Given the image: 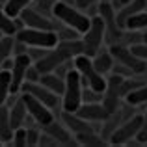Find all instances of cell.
Returning <instances> with one entry per match:
<instances>
[{
    "instance_id": "cell-36",
    "label": "cell",
    "mask_w": 147,
    "mask_h": 147,
    "mask_svg": "<svg viewBox=\"0 0 147 147\" xmlns=\"http://www.w3.org/2000/svg\"><path fill=\"white\" fill-rule=\"evenodd\" d=\"M11 67H13V60H11V58L4 60V63L0 65V69H7V71H11Z\"/></svg>"
},
{
    "instance_id": "cell-8",
    "label": "cell",
    "mask_w": 147,
    "mask_h": 147,
    "mask_svg": "<svg viewBox=\"0 0 147 147\" xmlns=\"http://www.w3.org/2000/svg\"><path fill=\"white\" fill-rule=\"evenodd\" d=\"M108 50L112 52V56H114L115 61H119V63L130 67L136 75H142V73L145 71L147 61L142 60V58H138L136 54L130 50L129 45H125V43H114V45H110V49H108Z\"/></svg>"
},
{
    "instance_id": "cell-20",
    "label": "cell",
    "mask_w": 147,
    "mask_h": 147,
    "mask_svg": "<svg viewBox=\"0 0 147 147\" xmlns=\"http://www.w3.org/2000/svg\"><path fill=\"white\" fill-rule=\"evenodd\" d=\"M39 82L43 84V86H47L50 91H54V93H58L61 97L65 91V78L60 75H52V73H43L39 78Z\"/></svg>"
},
{
    "instance_id": "cell-3",
    "label": "cell",
    "mask_w": 147,
    "mask_h": 147,
    "mask_svg": "<svg viewBox=\"0 0 147 147\" xmlns=\"http://www.w3.org/2000/svg\"><path fill=\"white\" fill-rule=\"evenodd\" d=\"M73 63H75V69L82 75L84 86H90V88H93V90L104 93L106 84H108L106 76L100 75L97 71V67H95V63H93V58L88 56V54H78V56L73 60Z\"/></svg>"
},
{
    "instance_id": "cell-9",
    "label": "cell",
    "mask_w": 147,
    "mask_h": 147,
    "mask_svg": "<svg viewBox=\"0 0 147 147\" xmlns=\"http://www.w3.org/2000/svg\"><path fill=\"white\" fill-rule=\"evenodd\" d=\"M21 97H22V100H24V104H26L28 114L32 115V119L37 123V125L45 127V125H49V123L54 121V114L50 112V108L45 102H41L39 99H36L34 95L26 93V91H22Z\"/></svg>"
},
{
    "instance_id": "cell-17",
    "label": "cell",
    "mask_w": 147,
    "mask_h": 147,
    "mask_svg": "<svg viewBox=\"0 0 147 147\" xmlns=\"http://www.w3.org/2000/svg\"><path fill=\"white\" fill-rule=\"evenodd\" d=\"M61 121H63L65 127H67L69 130H73L75 134L90 132V130H93V127H91L84 117H80L76 112H63V114H61Z\"/></svg>"
},
{
    "instance_id": "cell-22",
    "label": "cell",
    "mask_w": 147,
    "mask_h": 147,
    "mask_svg": "<svg viewBox=\"0 0 147 147\" xmlns=\"http://www.w3.org/2000/svg\"><path fill=\"white\" fill-rule=\"evenodd\" d=\"M78 145H86V147H100V145H106L108 142L104 140V136L97 134L95 130H90V132H80L75 134Z\"/></svg>"
},
{
    "instance_id": "cell-21",
    "label": "cell",
    "mask_w": 147,
    "mask_h": 147,
    "mask_svg": "<svg viewBox=\"0 0 147 147\" xmlns=\"http://www.w3.org/2000/svg\"><path fill=\"white\" fill-rule=\"evenodd\" d=\"M13 138V127L9 121V108L0 106V140L2 142H11Z\"/></svg>"
},
{
    "instance_id": "cell-1",
    "label": "cell",
    "mask_w": 147,
    "mask_h": 147,
    "mask_svg": "<svg viewBox=\"0 0 147 147\" xmlns=\"http://www.w3.org/2000/svg\"><path fill=\"white\" fill-rule=\"evenodd\" d=\"M52 15L60 22L75 28L76 32H80V34H86L88 28H90V24H91V17H88V15L82 13L78 7H75L73 4L63 2V0H58V2L54 4Z\"/></svg>"
},
{
    "instance_id": "cell-38",
    "label": "cell",
    "mask_w": 147,
    "mask_h": 147,
    "mask_svg": "<svg viewBox=\"0 0 147 147\" xmlns=\"http://www.w3.org/2000/svg\"><path fill=\"white\" fill-rule=\"evenodd\" d=\"M144 41L147 43V30H144Z\"/></svg>"
},
{
    "instance_id": "cell-23",
    "label": "cell",
    "mask_w": 147,
    "mask_h": 147,
    "mask_svg": "<svg viewBox=\"0 0 147 147\" xmlns=\"http://www.w3.org/2000/svg\"><path fill=\"white\" fill-rule=\"evenodd\" d=\"M93 63L95 67H97V71L100 75H106V73H112V69H114V56H112V52L108 50V52H97L93 56Z\"/></svg>"
},
{
    "instance_id": "cell-37",
    "label": "cell",
    "mask_w": 147,
    "mask_h": 147,
    "mask_svg": "<svg viewBox=\"0 0 147 147\" xmlns=\"http://www.w3.org/2000/svg\"><path fill=\"white\" fill-rule=\"evenodd\" d=\"M127 2H130V0H114V6H123Z\"/></svg>"
},
{
    "instance_id": "cell-34",
    "label": "cell",
    "mask_w": 147,
    "mask_h": 147,
    "mask_svg": "<svg viewBox=\"0 0 147 147\" xmlns=\"http://www.w3.org/2000/svg\"><path fill=\"white\" fill-rule=\"evenodd\" d=\"M136 138L145 145V142H147V112H145V115H144V123H142V129H140V132H138Z\"/></svg>"
},
{
    "instance_id": "cell-19",
    "label": "cell",
    "mask_w": 147,
    "mask_h": 147,
    "mask_svg": "<svg viewBox=\"0 0 147 147\" xmlns=\"http://www.w3.org/2000/svg\"><path fill=\"white\" fill-rule=\"evenodd\" d=\"M26 112L28 110H26V104H24V100H22V97H19L9 106V121H11L13 130L19 129V127H22V123H24V119H26Z\"/></svg>"
},
{
    "instance_id": "cell-31",
    "label": "cell",
    "mask_w": 147,
    "mask_h": 147,
    "mask_svg": "<svg viewBox=\"0 0 147 147\" xmlns=\"http://www.w3.org/2000/svg\"><path fill=\"white\" fill-rule=\"evenodd\" d=\"M11 145H15V147H26V145H28V140H26V129L19 127V129L13 130Z\"/></svg>"
},
{
    "instance_id": "cell-10",
    "label": "cell",
    "mask_w": 147,
    "mask_h": 147,
    "mask_svg": "<svg viewBox=\"0 0 147 147\" xmlns=\"http://www.w3.org/2000/svg\"><path fill=\"white\" fill-rule=\"evenodd\" d=\"M34 63V60L30 58L28 52L17 54L13 58V67H11V93H19L26 80V71Z\"/></svg>"
},
{
    "instance_id": "cell-12",
    "label": "cell",
    "mask_w": 147,
    "mask_h": 147,
    "mask_svg": "<svg viewBox=\"0 0 147 147\" xmlns=\"http://www.w3.org/2000/svg\"><path fill=\"white\" fill-rule=\"evenodd\" d=\"M21 21H22V24L30 26V28H39V30H56L54 22L50 21V19H49L45 13H41V11H36V9H30V7L22 9V13H21Z\"/></svg>"
},
{
    "instance_id": "cell-30",
    "label": "cell",
    "mask_w": 147,
    "mask_h": 147,
    "mask_svg": "<svg viewBox=\"0 0 147 147\" xmlns=\"http://www.w3.org/2000/svg\"><path fill=\"white\" fill-rule=\"evenodd\" d=\"M102 97L104 93L102 91H97L90 86H84V91H82V102H102Z\"/></svg>"
},
{
    "instance_id": "cell-18",
    "label": "cell",
    "mask_w": 147,
    "mask_h": 147,
    "mask_svg": "<svg viewBox=\"0 0 147 147\" xmlns=\"http://www.w3.org/2000/svg\"><path fill=\"white\" fill-rule=\"evenodd\" d=\"M56 49L65 58V61H71L78 54H84V43L80 39H61V41H58Z\"/></svg>"
},
{
    "instance_id": "cell-14",
    "label": "cell",
    "mask_w": 147,
    "mask_h": 147,
    "mask_svg": "<svg viewBox=\"0 0 147 147\" xmlns=\"http://www.w3.org/2000/svg\"><path fill=\"white\" fill-rule=\"evenodd\" d=\"M45 132H49L50 136L54 138V140L58 142V145H78V142H76L75 136H71V132H69V129L65 127V123H49V125L43 127Z\"/></svg>"
},
{
    "instance_id": "cell-27",
    "label": "cell",
    "mask_w": 147,
    "mask_h": 147,
    "mask_svg": "<svg viewBox=\"0 0 147 147\" xmlns=\"http://www.w3.org/2000/svg\"><path fill=\"white\" fill-rule=\"evenodd\" d=\"M17 30L19 28H17V22L13 21V17H9L6 11L0 9V32L4 36H15Z\"/></svg>"
},
{
    "instance_id": "cell-15",
    "label": "cell",
    "mask_w": 147,
    "mask_h": 147,
    "mask_svg": "<svg viewBox=\"0 0 147 147\" xmlns=\"http://www.w3.org/2000/svg\"><path fill=\"white\" fill-rule=\"evenodd\" d=\"M34 63H36L37 69H39V73L43 75V73H52V71H56L60 65L69 63V61H65V58L60 54V50H58V49H54V50L50 49L43 58H39V60L34 61Z\"/></svg>"
},
{
    "instance_id": "cell-29",
    "label": "cell",
    "mask_w": 147,
    "mask_h": 147,
    "mask_svg": "<svg viewBox=\"0 0 147 147\" xmlns=\"http://www.w3.org/2000/svg\"><path fill=\"white\" fill-rule=\"evenodd\" d=\"M15 36H2L0 37V65L4 63V60L11 56L13 52V47H15Z\"/></svg>"
},
{
    "instance_id": "cell-25",
    "label": "cell",
    "mask_w": 147,
    "mask_h": 147,
    "mask_svg": "<svg viewBox=\"0 0 147 147\" xmlns=\"http://www.w3.org/2000/svg\"><path fill=\"white\" fill-rule=\"evenodd\" d=\"M9 93H11V71L0 69V106L6 104Z\"/></svg>"
},
{
    "instance_id": "cell-35",
    "label": "cell",
    "mask_w": 147,
    "mask_h": 147,
    "mask_svg": "<svg viewBox=\"0 0 147 147\" xmlns=\"http://www.w3.org/2000/svg\"><path fill=\"white\" fill-rule=\"evenodd\" d=\"M99 2L100 0H75L78 9H90L91 6H95V4H99Z\"/></svg>"
},
{
    "instance_id": "cell-28",
    "label": "cell",
    "mask_w": 147,
    "mask_h": 147,
    "mask_svg": "<svg viewBox=\"0 0 147 147\" xmlns=\"http://www.w3.org/2000/svg\"><path fill=\"white\" fill-rule=\"evenodd\" d=\"M125 30H147V9L132 15V17L127 21Z\"/></svg>"
},
{
    "instance_id": "cell-32",
    "label": "cell",
    "mask_w": 147,
    "mask_h": 147,
    "mask_svg": "<svg viewBox=\"0 0 147 147\" xmlns=\"http://www.w3.org/2000/svg\"><path fill=\"white\" fill-rule=\"evenodd\" d=\"M130 50H132V52L136 54L138 58H142V60L147 61V43H145V41L136 43V45H130Z\"/></svg>"
},
{
    "instance_id": "cell-6",
    "label": "cell",
    "mask_w": 147,
    "mask_h": 147,
    "mask_svg": "<svg viewBox=\"0 0 147 147\" xmlns=\"http://www.w3.org/2000/svg\"><path fill=\"white\" fill-rule=\"evenodd\" d=\"M97 13L102 17L104 26H106V43H108V45L121 43V39H123V28L117 24L114 2L100 0V2L97 4Z\"/></svg>"
},
{
    "instance_id": "cell-16",
    "label": "cell",
    "mask_w": 147,
    "mask_h": 147,
    "mask_svg": "<svg viewBox=\"0 0 147 147\" xmlns=\"http://www.w3.org/2000/svg\"><path fill=\"white\" fill-rule=\"evenodd\" d=\"M147 7V0H130V2H127V4H123L121 6V9L115 13V19H117V24L121 26L123 30H125V24H127V21H129L132 15H136V13H140V11H144Z\"/></svg>"
},
{
    "instance_id": "cell-2",
    "label": "cell",
    "mask_w": 147,
    "mask_h": 147,
    "mask_svg": "<svg viewBox=\"0 0 147 147\" xmlns=\"http://www.w3.org/2000/svg\"><path fill=\"white\" fill-rule=\"evenodd\" d=\"M84 82L82 75L76 69H69L65 75V91L61 95V108L63 112H76L82 104Z\"/></svg>"
},
{
    "instance_id": "cell-5",
    "label": "cell",
    "mask_w": 147,
    "mask_h": 147,
    "mask_svg": "<svg viewBox=\"0 0 147 147\" xmlns=\"http://www.w3.org/2000/svg\"><path fill=\"white\" fill-rule=\"evenodd\" d=\"M82 43H84V54L93 58L97 52H100V47L106 41V26H104L102 17L97 13L91 17V24L86 34H82Z\"/></svg>"
},
{
    "instance_id": "cell-13",
    "label": "cell",
    "mask_w": 147,
    "mask_h": 147,
    "mask_svg": "<svg viewBox=\"0 0 147 147\" xmlns=\"http://www.w3.org/2000/svg\"><path fill=\"white\" fill-rule=\"evenodd\" d=\"M76 114H78L80 117H84L86 121L104 123L108 119V115H110V112L106 110V106H104L102 102H82L80 108L76 110Z\"/></svg>"
},
{
    "instance_id": "cell-11",
    "label": "cell",
    "mask_w": 147,
    "mask_h": 147,
    "mask_svg": "<svg viewBox=\"0 0 147 147\" xmlns=\"http://www.w3.org/2000/svg\"><path fill=\"white\" fill-rule=\"evenodd\" d=\"M21 90L26 91V93H30V95H34L36 99H39L41 102H45L49 108H56L58 104H60V95L50 91L49 88L43 86L41 82H24Z\"/></svg>"
},
{
    "instance_id": "cell-33",
    "label": "cell",
    "mask_w": 147,
    "mask_h": 147,
    "mask_svg": "<svg viewBox=\"0 0 147 147\" xmlns=\"http://www.w3.org/2000/svg\"><path fill=\"white\" fill-rule=\"evenodd\" d=\"M39 136H41V132L37 129H26V140H28V145H39Z\"/></svg>"
},
{
    "instance_id": "cell-7",
    "label": "cell",
    "mask_w": 147,
    "mask_h": 147,
    "mask_svg": "<svg viewBox=\"0 0 147 147\" xmlns=\"http://www.w3.org/2000/svg\"><path fill=\"white\" fill-rule=\"evenodd\" d=\"M142 123H144V115L142 114H136V115H130L129 119L121 123L114 132L108 136V144L110 145H127L130 140L138 136L142 129Z\"/></svg>"
},
{
    "instance_id": "cell-24",
    "label": "cell",
    "mask_w": 147,
    "mask_h": 147,
    "mask_svg": "<svg viewBox=\"0 0 147 147\" xmlns=\"http://www.w3.org/2000/svg\"><path fill=\"white\" fill-rule=\"evenodd\" d=\"M127 104L130 106H138V104H145L147 102V84H142V86L130 90L129 93L125 95Z\"/></svg>"
},
{
    "instance_id": "cell-26",
    "label": "cell",
    "mask_w": 147,
    "mask_h": 147,
    "mask_svg": "<svg viewBox=\"0 0 147 147\" xmlns=\"http://www.w3.org/2000/svg\"><path fill=\"white\" fill-rule=\"evenodd\" d=\"M32 4V0H6V4H4V11H6L9 17H19V15L22 13V9H26V7Z\"/></svg>"
},
{
    "instance_id": "cell-4",
    "label": "cell",
    "mask_w": 147,
    "mask_h": 147,
    "mask_svg": "<svg viewBox=\"0 0 147 147\" xmlns=\"http://www.w3.org/2000/svg\"><path fill=\"white\" fill-rule=\"evenodd\" d=\"M15 37L22 43H26L28 47H39V49H54L60 41L56 30H39V28H30V26L17 30Z\"/></svg>"
}]
</instances>
